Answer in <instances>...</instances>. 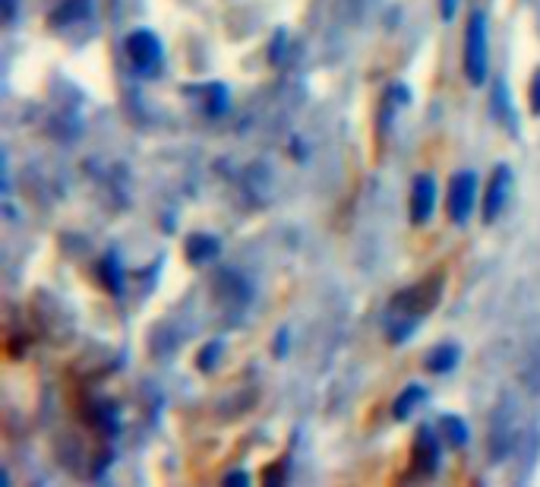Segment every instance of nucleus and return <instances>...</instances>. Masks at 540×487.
<instances>
[{"label":"nucleus","mask_w":540,"mask_h":487,"mask_svg":"<svg viewBox=\"0 0 540 487\" xmlns=\"http://www.w3.org/2000/svg\"><path fill=\"white\" fill-rule=\"evenodd\" d=\"M127 54H130V64L137 67V70L149 73L159 67V42H155V35L152 32H133L130 38H127Z\"/></svg>","instance_id":"4"},{"label":"nucleus","mask_w":540,"mask_h":487,"mask_svg":"<svg viewBox=\"0 0 540 487\" xmlns=\"http://www.w3.org/2000/svg\"><path fill=\"white\" fill-rule=\"evenodd\" d=\"M440 288L442 285H440V276H436V279H424V282L414 285V288L402 291L389 304V310H386V333H389L395 342L398 339H408V333L418 326L420 317L436 304Z\"/></svg>","instance_id":"1"},{"label":"nucleus","mask_w":540,"mask_h":487,"mask_svg":"<svg viewBox=\"0 0 540 487\" xmlns=\"http://www.w3.org/2000/svg\"><path fill=\"white\" fill-rule=\"evenodd\" d=\"M534 89H537V108H540V76H537V82H534Z\"/></svg>","instance_id":"9"},{"label":"nucleus","mask_w":540,"mask_h":487,"mask_svg":"<svg viewBox=\"0 0 540 487\" xmlns=\"http://www.w3.org/2000/svg\"><path fill=\"white\" fill-rule=\"evenodd\" d=\"M442 16H452V0H442Z\"/></svg>","instance_id":"8"},{"label":"nucleus","mask_w":540,"mask_h":487,"mask_svg":"<svg viewBox=\"0 0 540 487\" xmlns=\"http://www.w3.org/2000/svg\"><path fill=\"white\" fill-rule=\"evenodd\" d=\"M452 361H455V349H440L430 357V367L433 371H446V367H452Z\"/></svg>","instance_id":"7"},{"label":"nucleus","mask_w":540,"mask_h":487,"mask_svg":"<svg viewBox=\"0 0 540 487\" xmlns=\"http://www.w3.org/2000/svg\"><path fill=\"white\" fill-rule=\"evenodd\" d=\"M505 187H509V171L505 168H497L490 187H487V200H483V209H487V218H497V212L503 209L505 203Z\"/></svg>","instance_id":"6"},{"label":"nucleus","mask_w":540,"mask_h":487,"mask_svg":"<svg viewBox=\"0 0 540 487\" xmlns=\"http://www.w3.org/2000/svg\"><path fill=\"white\" fill-rule=\"evenodd\" d=\"M433 177H418L414 181V190H411V218L414 222H424L433 212Z\"/></svg>","instance_id":"5"},{"label":"nucleus","mask_w":540,"mask_h":487,"mask_svg":"<svg viewBox=\"0 0 540 487\" xmlns=\"http://www.w3.org/2000/svg\"><path fill=\"white\" fill-rule=\"evenodd\" d=\"M474 193H477V181L474 175H458L452 177V187H449V216L455 222H465L474 209Z\"/></svg>","instance_id":"3"},{"label":"nucleus","mask_w":540,"mask_h":487,"mask_svg":"<svg viewBox=\"0 0 540 487\" xmlns=\"http://www.w3.org/2000/svg\"><path fill=\"white\" fill-rule=\"evenodd\" d=\"M465 73L471 82H483L487 76V22L481 13L468 20V35H465Z\"/></svg>","instance_id":"2"}]
</instances>
